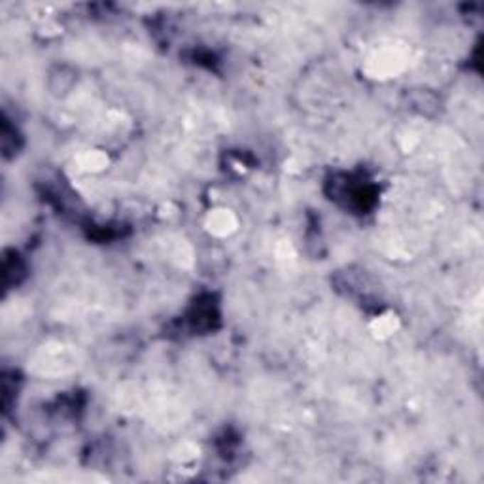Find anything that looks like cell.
Here are the masks:
<instances>
[{"instance_id":"1","label":"cell","mask_w":484,"mask_h":484,"mask_svg":"<svg viewBox=\"0 0 484 484\" xmlns=\"http://www.w3.org/2000/svg\"><path fill=\"white\" fill-rule=\"evenodd\" d=\"M239 222H237V216L233 212L227 210V208H216V210H210L206 214L205 227L206 231L212 235V237H217V239H223V237H229L237 229Z\"/></svg>"},{"instance_id":"2","label":"cell","mask_w":484,"mask_h":484,"mask_svg":"<svg viewBox=\"0 0 484 484\" xmlns=\"http://www.w3.org/2000/svg\"><path fill=\"white\" fill-rule=\"evenodd\" d=\"M403 67V57L397 51H380L379 55L369 61V70L377 78L382 76H394L399 68Z\"/></svg>"},{"instance_id":"3","label":"cell","mask_w":484,"mask_h":484,"mask_svg":"<svg viewBox=\"0 0 484 484\" xmlns=\"http://www.w3.org/2000/svg\"><path fill=\"white\" fill-rule=\"evenodd\" d=\"M108 156L100 150H87L78 157V165L85 173H102L108 167Z\"/></svg>"},{"instance_id":"4","label":"cell","mask_w":484,"mask_h":484,"mask_svg":"<svg viewBox=\"0 0 484 484\" xmlns=\"http://www.w3.org/2000/svg\"><path fill=\"white\" fill-rule=\"evenodd\" d=\"M371 331L377 337H380V339H386V337H389V335H394L397 331V318L392 316V314L379 316L371 323Z\"/></svg>"}]
</instances>
